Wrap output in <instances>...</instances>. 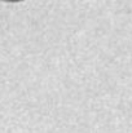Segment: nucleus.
Masks as SVG:
<instances>
[{"label": "nucleus", "mask_w": 132, "mask_h": 133, "mask_svg": "<svg viewBox=\"0 0 132 133\" xmlns=\"http://www.w3.org/2000/svg\"><path fill=\"white\" fill-rule=\"evenodd\" d=\"M1 1H7V3H18V1H23V0H1Z\"/></svg>", "instance_id": "1"}]
</instances>
